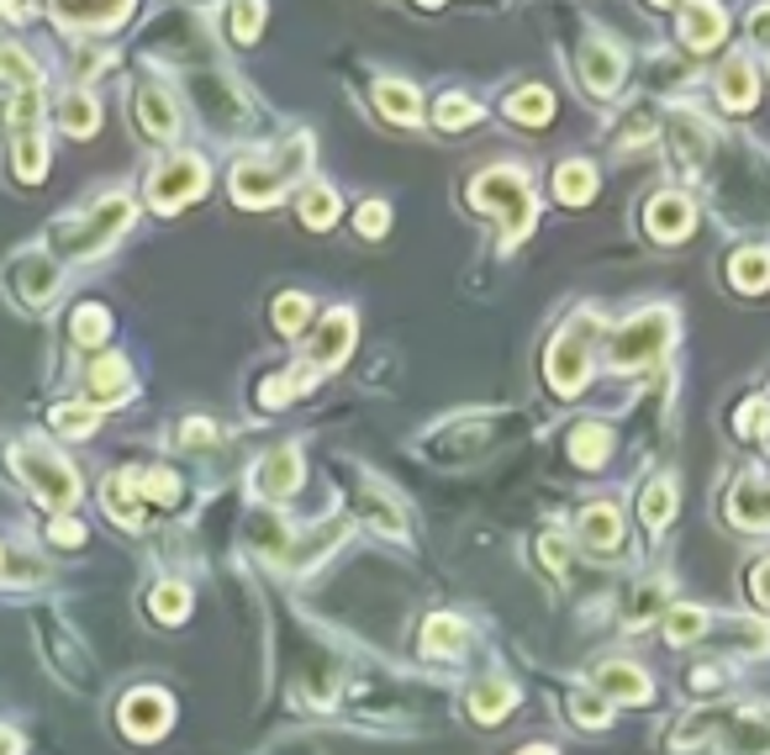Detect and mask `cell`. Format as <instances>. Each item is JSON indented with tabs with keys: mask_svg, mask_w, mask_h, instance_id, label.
Segmentation results:
<instances>
[{
	"mask_svg": "<svg viewBox=\"0 0 770 755\" xmlns=\"http://www.w3.org/2000/svg\"><path fill=\"white\" fill-rule=\"evenodd\" d=\"M301 476H306V460H301V450H296V444H280V450H269L265 460L254 465L248 486H254L259 497H269V502H280V497L301 491Z\"/></svg>",
	"mask_w": 770,
	"mask_h": 755,
	"instance_id": "cell-8",
	"label": "cell"
},
{
	"mask_svg": "<svg viewBox=\"0 0 770 755\" xmlns=\"http://www.w3.org/2000/svg\"><path fill=\"white\" fill-rule=\"evenodd\" d=\"M581 544H586V549H602V555H612L622 544V518L612 502H592V508L581 513Z\"/></svg>",
	"mask_w": 770,
	"mask_h": 755,
	"instance_id": "cell-21",
	"label": "cell"
},
{
	"mask_svg": "<svg viewBox=\"0 0 770 755\" xmlns=\"http://www.w3.org/2000/svg\"><path fill=\"white\" fill-rule=\"evenodd\" d=\"M48 534H54V544H63V549H80V544H85V523H74V518H59V523H54Z\"/></svg>",
	"mask_w": 770,
	"mask_h": 755,
	"instance_id": "cell-54",
	"label": "cell"
},
{
	"mask_svg": "<svg viewBox=\"0 0 770 755\" xmlns=\"http://www.w3.org/2000/svg\"><path fill=\"white\" fill-rule=\"evenodd\" d=\"M670 513H676V486L670 481H654L644 497H639V518H644V528L650 534H660L665 523H670Z\"/></svg>",
	"mask_w": 770,
	"mask_h": 755,
	"instance_id": "cell-37",
	"label": "cell"
},
{
	"mask_svg": "<svg viewBox=\"0 0 770 755\" xmlns=\"http://www.w3.org/2000/svg\"><path fill=\"white\" fill-rule=\"evenodd\" d=\"M306 317H312V302H306L301 291H285V297L275 302V328L280 333H301L306 328Z\"/></svg>",
	"mask_w": 770,
	"mask_h": 755,
	"instance_id": "cell-42",
	"label": "cell"
},
{
	"mask_svg": "<svg viewBox=\"0 0 770 755\" xmlns=\"http://www.w3.org/2000/svg\"><path fill=\"white\" fill-rule=\"evenodd\" d=\"M665 349H670V312L654 306V312H644V317H633V323H622L612 333L607 360L618 364V370H650Z\"/></svg>",
	"mask_w": 770,
	"mask_h": 755,
	"instance_id": "cell-6",
	"label": "cell"
},
{
	"mask_svg": "<svg viewBox=\"0 0 770 755\" xmlns=\"http://www.w3.org/2000/svg\"><path fill=\"white\" fill-rule=\"evenodd\" d=\"M0 571H5V581H37V576H48L43 560H32V555H5V549H0Z\"/></svg>",
	"mask_w": 770,
	"mask_h": 755,
	"instance_id": "cell-50",
	"label": "cell"
},
{
	"mask_svg": "<svg viewBox=\"0 0 770 755\" xmlns=\"http://www.w3.org/2000/svg\"><path fill=\"white\" fill-rule=\"evenodd\" d=\"M728 280L739 286V291H766L770 286V248L766 243H749V248H739L734 259H728Z\"/></svg>",
	"mask_w": 770,
	"mask_h": 755,
	"instance_id": "cell-26",
	"label": "cell"
},
{
	"mask_svg": "<svg viewBox=\"0 0 770 755\" xmlns=\"http://www.w3.org/2000/svg\"><path fill=\"white\" fill-rule=\"evenodd\" d=\"M228 22H233L237 43H259V32H265V5H233Z\"/></svg>",
	"mask_w": 770,
	"mask_h": 755,
	"instance_id": "cell-46",
	"label": "cell"
},
{
	"mask_svg": "<svg viewBox=\"0 0 770 755\" xmlns=\"http://www.w3.org/2000/svg\"><path fill=\"white\" fill-rule=\"evenodd\" d=\"M301 392H312V370H280V375H269L265 386H259V402L265 407H285L291 396H301Z\"/></svg>",
	"mask_w": 770,
	"mask_h": 755,
	"instance_id": "cell-38",
	"label": "cell"
},
{
	"mask_svg": "<svg viewBox=\"0 0 770 755\" xmlns=\"http://www.w3.org/2000/svg\"><path fill=\"white\" fill-rule=\"evenodd\" d=\"M16 476H22L32 497L48 502V508H74V502H80V476H74V465L59 460L54 450L22 444V450H16Z\"/></svg>",
	"mask_w": 770,
	"mask_h": 755,
	"instance_id": "cell-5",
	"label": "cell"
},
{
	"mask_svg": "<svg viewBox=\"0 0 770 755\" xmlns=\"http://www.w3.org/2000/svg\"><path fill=\"white\" fill-rule=\"evenodd\" d=\"M465 702H470V713L480 719V724H497V719L512 713L517 693H512V682H506V676H486V682H475V687H470Z\"/></svg>",
	"mask_w": 770,
	"mask_h": 755,
	"instance_id": "cell-23",
	"label": "cell"
},
{
	"mask_svg": "<svg viewBox=\"0 0 770 755\" xmlns=\"http://www.w3.org/2000/svg\"><path fill=\"white\" fill-rule=\"evenodd\" d=\"M121 734H132V740H159L164 729L175 724V702L164 693H127L121 697V713H117Z\"/></svg>",
	"mask_w": 770,
	"mask_h": 755,
	"instance_id": "cell-9",
	"label": "cell"
},
{
	"mask_svg": "<svg viewBox=\"0 0 770 755\" xmlns=\"http://www.w3.org/2000/svg\"><path fill=\"white\" fill-rule=\"evenodd\" d=\"M37 112H43V95H37V91H22L16 101H11V106H5V121H11V127H16L22 138H27V132H37Z\"/></svg>",
	"mask_w": 770,
	"mask_h": 755,
	"instance_id": "cell-45",
	"label": "cell"
},
{
	"mask_svg": "<svg viewBox=\"0 0 770 755\" xmlns=\"http://www.w3.org/2000/svg\"><path fill=\"white\" fill-rule=\"evenodd\" d=\"M69 333H74V344H85V349L106 344V333H112V317H106V306L80 302V306H74V317H69Z\"/></svg>",
	"mask_w": 770,
	"mask_h": 755,
	"instance_id": "cell-34",
	"label": "cell"
},
{
	"mask_svg": "<svg viewBox=\"0 0 770 755\" xmlns=\"http://www.w3.org/2000/svg\"><path fill=\"white\" fill-rule=\"evenodd\" d=\"M338 534H349V523H343V518H327L323 528H312V539L291 549V566H301V571H306V566H317L327 549L338 544Z\"/></svg>",
	"mask_w": 770,
	"mask_h": 755,
	"instance_id": "cell-35",
	"label": "cell"
},
{
	"mask_svg": "<svg viewBox=\"0 0 770 755\" xmlns=\"http://www.w3.org/2000/svg\"><path fill=\"white\" fill-rule=\"evenodd\" d=\"M0 80H5V85H16V91H37V63H32L22 48L0 43Z\"/></svg>",
	"mask_w": 770,
	"mask_h": 755,
	"instance_id": "cell-40",
	"label": "cell"
},
{
	"mask_svg": "<svg viewBox=\"0 0 770 755\" xmlns=\"http://www.w3.org/2000/svg\"><path fill=\"white\" fill-rule=\"evenodd\" d=\"M85 392L95 407H117V402H127L132 396V364L121 360V355H106V360L90 364V381Z\"/></svg>",
	"mask_w": 770,
	"mask_h": 755,
	"instance_id": "cell-18",
	"label": "cell"
},
{
	"mask_svg": "<svg viewBox=\"0 0 770 755\" xmlns=\"http://www.w3.org/2000/svg\"><path fill=\"white\" fill-rule=\"evenodd\" d=\"M127 106H132V121L149 132V138H175L179 127V112H175V95L164 91V85H138V91L127 95Z\"/></svg>",
	"mask_w": 770,
	"mask_h": 755,
	"instance_id": "cell-13",
	"label": "cell"
},
{
	"mask_svg": "<svg viewBox=\"0 0 770 755\" xmlns=\"http://www.w3.org/2000/svg\"><path fill=\"white\" fill-rule=\"evenodd\" d=\"M749 597H755L760 607H770V555L755 566V571H749Z\"/></svg>",
	"mask_w": 770,
	"mask_h": 755,
	"instance_id": "cell-55",
	"label": "cell"
},
{
	"mask_svg": "<svg viewBox=\"0 0 770 755\" xmlns=\"http://www.w3.org/2000/svg\"><path fill=\"white\" fill-rule=\"evenodd\" d=\"M422 655L428 661H459L465 650H470V624L465 618H454V613H439V618H428L422 624Z\"/></svg>",
	"mask_w": 770,
	"mask_h": 755,
	"instance_id": "cell-16",
	"label": "cell"
},
{
	"mask_svg": "<svg viewBox=\"0 0 770 755\" xmlns=\"http://www.w3.org/2000/svg\"><path fill=\"white\" fill-rule=\"evenodd\" d=\"M54 428L69 433V439H85L90 428H95V413H90L85 402H63V407H54Z\"/></svg>",
	"mask_w": 770,
	"mask_h": 755,
	"instance_id": "cell-44",
	"label": "cell"
},
{
	"mask_svg": "<svg viewBox=\"0 0 770 755\" xmlns=\"http://www.w3.org/2000/svg\"><path fill=\"white\" fill-rule=\"evenodd\" d=\"M755 95H760V80H755V69L744 59H734L718 74V101H723V112H749Z\"/></svg>",
	"mask_w": 770,
	"mask_h": 755,
	"instance_id": "cell-24",
	"label": "cell"
},
{
	"mask_svg": "<svg viewBox=\"0 0 770 755\" xmlns=\"http://www.w3.org/2000/svg\"><path fill=\"white\" fill-rule=\"evenodd\" d=\"M48 175V138L43 132H27V138H16V181L37 185Z\"/></svg>",
	"mask_w": 770,
	"mask_h": 755,
	"instance_id": "cell-36",
	"label": "cell"
},
{
	"mask_svg": "<svg viewBox=\"0 0 770 755\" xmlns=\"http://www.w3.org/2000/svg\"><path fill=\"white\" fill-rule=\"evenodd\" d=\"M375 106H381L390 121H417L422 117V95H417L407 80H381V85H375Z\"/></svg>",
	"mask_w": 770,
	"mask_h": 755,
	"instance_id": "cell-28",
	"label": "cell"
},
{
	"mask_svg": "<svg viewBox=\"0 0 770 755\" xmlns=\"http://www.w3.org/2000/svg\"><path fill=\"white\" fill-rule=\"evenodd\" d=\"M708 629H712L708 607H670V613H665V639H670V644H697Z\"/></svg>",
	"mask_w": 770,
	"mask_h": 755,
	"instance_id": "cell-32",
	"label": "cell"
},
{
	"mask_svg": "<svg viewBox=\"0 0 770 755\" xmlns=\"http://www.w3.org/2000/svg\"><path fill=\"white\" fill-rule=\"evenodd\" d=\"M475 117H480V112H475L470 95H444V101H439V112H433V121H439L444 132H459V127H470Z\"/></svg>",
	"mask_w": 770,
	"mask_h": 755,
	"instance_id": "cell-41",
	"label": "cell"
},
{
	"mask_svg": "<svg viewBox=\"0 0 770 755\" xmlns=\"http://www.w3.org/2000/svg\"><path fill=\"white\" fill-rule=\"evenodd\" d=\"M179 444H185V450H211V444H217V428H211L207 418H190V423L179 428Z\"/></svg>",
	"mask_w": 770,
	"mask_h": 755,
	"instance_id": "cell-52",
	"label": "cell"
},
{
	"mask_svg": "<svg viewBox=\"0 0 770 755\" xmlns=\"http://www.w3.org/2000/svg\"><path fill=\"white\" fill-rule=\"evenodd\" d=\"M354 349V312L349 306H332L317 333L306 338V364L312 370H332V364H343V355Z\"/></svg>",
	"mask_w": 770,
	"mask_h": 755,
	"instance_id": "cell-10",
	"label": "cell"
},
{
	"mask_svg": "<svg viewBox=\"0 0 770 755\" xmlns=\"http://www.w3.org/2000/svg\"><path fill=\"white\" fill-rule=\"evenodd\" d=\"M660 597H665V586H660V581L644 586V592H633V597H628V624H650V613L660 607Z\"/></svg>",
	"mask_w": 770,
	"mask_h": 755,
	"instance_id": "cell-51",
	"label": "cell"
},
{
	"mask_svg": "<svg viewBox=\"0 0 770 755\" xmlns=\"http://www.w3.org/2000/svg\"><path fill=\"white\" fill-rule=\"evenodd\" d=\"M354 508L359 518L375 528V534H390V539H407V518H401V508L385 497V491H375V486H364V491H354Z\"/></svg>",
	"mask_w": 770,
	"mask_h": 755,
	"instance_id": "cell-22",
	"label": "cell"
},
{
	"mask_svg": "<svg viewBox=\"0 0 770 755\" xmlns=\"http://www.w3.org/2000/svg\"><path fill=\"white\" fill-rule=\"evenodd\" d=\"M138 491L159 502V508H175L179 502V476L175 471H149V476H138Z\"/></svg>",
	"mask_w": 770,
	"mask_h": 755,
	"instance_id": "cell-43",
	"label": "cell"
},
{
	"mask_svg": "<svg viewBox=\"0 0 770 755\" xmlns=\"http://www.w3.org/2000/svg\"><path fill=\"white\" fill-rule=\"evenodd\" d=\"M207 190V164L196 153H170L159 170L149 175V196L159 212H179L185 201H196Z\"/></svg>",
	"mask_w": 770,
	"mask_h": 755,
	"instance_id": "cell-7",
	"label": "cell"
},
{
	"mask_svg": "<svg viewBox=\"0 0 770 755\" xmlns=\"http://www.w3.org/2000/svg\"><path fill=\"white\" fill-rule=\"evenodd\" d=\"M728 518H734L739 528H766L770 523V481L760 471L739 476V486L728 491Z\"/></svg>",
	"mask_w": 770,
	"mask_h": 755,
	"instance_id": "cell-17",
	"label": "cell"
},
{
	"mask_svg": "<svg viewBox=\"0 0 770 755\" xmlns=\"http://www.w3.org/2000/svg\"><path fill=\"white\" fill-rule=\"evenodd\" d=\"M622 69H628V59H622V48L607 37V32L586 37V48H581V80H586V91L612 95L622 85Z\"/></svg>",
	"mask_w": 770,
	"mask_h": 755,
	"instance_id": "cell-11",
	"label": "cell"
},
{
	"mask_svg": "<svg viewBox=\"0 0 770 755\" xmlns=\"http://www.w3.org/2000/svg\"><path fill=\"white\" fill-rule=\"evenodd\" d=\"M343 212V201L327 190V185H312V190H301V222L312 228V233H327L332 222Z\"/></svg>",
	"mask_w": 770,
	"mask_h": 755,
	"instance_id": "cell-30",
	"label": "cell"
},
{
	"mask_svg": "<svg viewBox=\"0 0 770 755\" xmlns=\"http://www.w3.org/2000/svg\"><path fill=\"white\" fill-rule=\"evenodd\" d=\"M149 607H153V618H159V624H179V618L190 613V586H179V581H164V586H153Z\"/></svg>",
	"mask_w": 770,
	"mask_h": 755,
	"instance_id": "cell-39",
	"label": "cell"
},
{
	"mask_svg": "<svg viewBox=\"0 0 770 755\" xmlns=\"http://www.w3.org/2000/svg\"><path fill=\"white\" fill-rule=\"evenodd\" d=\"M59 127L69 132V138H90V132L101 127V112H95V101H90L85 91L63 95V106H59Z\"/></svg>",
	"mask_w": 770,
	"mask_h": 755,
	"instance_id": "cell-33",
	"label": "cell"
},
{
	"mask_svg": "<svg viewBox=\"0 0 770 755\" xmlns=\"http://www.w3.org/2000/svg\"><path fill=\"white\" fill-rule=\"evenodd\" d=\"M54 16L59 22H80L74 32H106V27H117V22H127L132 16V5H95V11H74V5H54Z\"/></svg>",
	"mask_w": 770,
	"mask_h": 755,
	"instance_id": "cell-31",
	"label": "cell"
},
{
	"mask_svg": "<svg viewBox=\"0 0 770 755\" xmlns=\"http://www.w3.org/2000/svg\"><path fill=\"white\" fill-rule=\"evenodd\" d=\"M312 164V138L301 132L291 143H280L275 153H259V159H243L233 170V196L237 207H269L285 196V185L296 181L301 170Z\"/></svg>",
	"mask_w": 770,
	"mask_h": 755,
	"instance_id": "cell-1",
	"label": "cell"
},
{
	"mask_svg": "<svg viewBox=\"0 0 770 755\" xmlns=\"http://www.w3.org/2000/svg\"><path fill=\"white\" fill-rule=\"evenodd\" d=\"M555 196H560L564 207H586L596 196V164L586 159H564L560 170H555Z\"/></svg>",
	"mask_w": 770,
	"mask_h": 755,
	"instance_id": "cell-25",
	"label": "cell"
},
{
	"mask_svg": "<svg viewBox=\"0 0 770 755\" xmlns=\"http://www.w3.org/2000/svg\"><path fill=\"white\" fill-rule=\"evenodd\" d=\"M570 719H575V724L581 729H607V719H612V713H607V702H596V697H570Z\"/></svg>",
	"mask_w": 770,
	"mask_h": 755,
	"instance_id": "cell-47",
	"label": "cell"
},
{
	"mask_svg": "<svg viewBox=\"0 0 770 755\" xmlns=\"http://www.w3.org/2000/svg\"><path fill=\"white\" fill-rule=\"evenodd\" d=\"M749 32H755V43L766 48V59H770V5H766V11H755V22H749Z\"/></svg>",
	"mask_w": 770,
	"mask_h": 755,
	"instance_id": "cell-56",
	"label": "cell"
},
{
	"mask_svg": "<svg viewBox=\"0 0 770 755\" xmlns=\"http://www.w3.org/2000/svg\"><path fill=\"white\" fill-rule=\"evenodd\" d=\"M506 117L523 121V127H544V121L555 117V95L544 91V85H523V91L506 95Z\"/></svg>",
	"mask_w": 770,
	"mask_h": 755,
	"instance_id": "cell-27",
	"label": "cell"
},
{
	"mask_svg": "<svg viewBox=\"0 0 770 755\" xmlns=\"http://www.w3.org/2000/svg\"><path fill=\"white\" fill-rule=\"evenodd\" d=\"M592 355H596V323L592 317H575L570 328H560L549 338V355H544V375L560 396H575L592 375Z\"/></svg>",
	"mask_w": 770,
	"mask_h": 755,
	"instance_id": "cell-4",
	"label": "cell"
},
{
	"mask_svg": "<svg viewBox=\"0 0 770 755\" xmlns=\"http://www.w3.org/2000/svg\"><path fill=\"white\" fill-rule=\"evenodd\" d=\"M607 450H612V428L607 423H581L575 433H570V454H575V465H602L607 460Z\"/></svg>",
	"mask_w": 770,
	"mask_h": 755,
	"instance_id": "cell-29",
	"label": "cell"
},
{
	"mask_svg": "<svg viewBox=\"0 0 770 755\" xmlns=\"http://www.w3.org/2000/svg\"><path fill=\"white\" fill-rule=\"evenodd\" d=\"M101 502H106V513L117 518L121 528H138V523H143V491H138V476H132V471H117V476H106V491H101Z\"/></svg>",
	"mask_w": 770,
	"mask_h": 755,
	"instance_id": "cell-20",
	"label": "cell"
},
{
	"mask_svg": "<svg viewBox=\"0 0 770 755\" xmlns=\"http://www.w3.org/2000/svg\"><path fill=\"white\" fill-rule=\"evenodd\" d=\"M691 222H697V212H691V196H681V190L654 196L650 212H644V228H650V239H660V243H681L686 233H691Z\"/></svg>",
	"mask_w": 770,
	"mask_h": 755,
	"instance_id": "cell-15",
	"label": "cell"
},
{
	"mask_svg": "<svg viewBox=\"0 0 770 755\" xmlns=\"http://www.w3.org/2000/svg\"><path fill=\"white\" fill-rule=\"evenodd\" d=\"M538 555H544V566L555 576H564V566H570V549H564L560 534H544V539H538Z\"/></svg>",
	"mask_w": 770,
	"mask_h": 755,
	"instance_id": "cell-53",
	"label": "cell"
},
{
	"mask_svg": "<svg viewBox=\"0 0 770 755\" xmlns=\"http://www.w3.org/2000/svg\"><path fill=\"white\" fill-rule=\"evenodd\" d=\"M517 755H555L549 745H528V751H517Z\"/></svg>",
	"mask_w": 770,
	"mask_h": 755,
	"instance_id": "cell-58",
	"label": "cell"
},
{
	"mask_svg": "<svg viewBox=\"0 0 770 755\" xmlns=\"http://www.w3.org/2000/svg\"><path fill=\"white\" fill-rule=\"evenodd\" d=\"M739 433H744V439H766V433H770V402H744Z\"/></svg>",
	"mask_w": 770,
	"mask_h": 755,
	"instance_id": "cell-49",
	"label": "cell"
},
{
	"mask_svg": "<svg viewBox=\"0 0 770 755\" xmlns=\"http://www.w3.org/2000/svg\"><path fill=\"white\" fill-rule=\"evenodd\" d=\"M0 755H22V734L5 724H0Z\"/></svg>",
	"mask_w": 770,
	"mask_h": 755,
	"instance_id": "cell-57",
	"label": "cell"
},
{
	"mask_svg": "<svg viewBox=\"0 0 770 755\" xmlns=\"http://www.w3.org/2000/svg\"><path fill=\"white\" fill-rule=\"evenodd\" d=\"M132 217H138L132 196H101L85 217L54 228V254H63V259H90V254L112 248V243L132 228Z\"/></svg>",
	"mask_w": 770,
	"mask_h": 755,
	"instance_id": "cell-2",
	"label": "cell"
},
{
	"mask_svg": "<svg viewBox=\"0 0 770 755\" xmlns=\"http://www.w3.org/2000/svg\"><path fill=\"white\" fill-rule=\"evenodd\" d=\"M592 687L602 702H650V676L639 671V665H628V661H607V665H596L592 671Z\"/></svg>",
	"mask_w": 770,
	"mask_h": 755,
	"instance_id": "cell-14",
	"label": "cell"
},
{
	"mask_svg": "<svg viewBox=\"0 0 770 755\" xmlns=\"http://www.w3.org/2000/svg\"><path fill=\"white\" fill-rule=\"evenodd\" d=\"M11 291H16L27 306H48L54 302V291H59V259H54L48 248L22 254L16 270H11Z\"/></svg>",
	"mask_w": 770,
	"mask_h": 755,
	"instance_id": "cell-12",
	"label": "cell"
},
{
	"mask_svg": "<svg viewBox=\"0 0 770 755\" xmlns=\"http://www.w3.org/2000/svg\"><path fill=\"white\" fill-rule=\"evenodd\" d=\"M354 228L364 233V239H381L385 228H390V207H385V201H364L359 217H354Z\"/></svg>",
	"mask_w": 770,
	"mask_h": 755,
	"instance_id": "cell-48",
	"label": "cell"
},
{
	"mask_svg": "<svg viewBox=\"0 0 770 755\" xmlns=\"http://www.w3.org/2000/svg\"><path fill=\"white\" fill-rule=\"evenodd\" d=\"M728 37V11L723 5H686L681 11V43L686 48H697V54H708Z\"/></svg>",
	"mask_w": 770,
	"mask_h": 755,
	"instance_id": "cell-19",
	"label": "cell"
},
{
	"mask_svg": "<svg viewBox=\"0 0 770 755\" xmlns=\"http://www.w3.org/2000/svg\"><path fill=\"white\" fill-rule=\"evenodd\" d=\"M470 207L480 212H497L506 228V239H528V228H534V185L523 170H512V164H497V170H480L470 181Z\"/></svg>",
	"mask_w": 770,
	"mask_h": 755,
	"instance_id": "cell-3",
	"label": "cell"
}]
</instances>
